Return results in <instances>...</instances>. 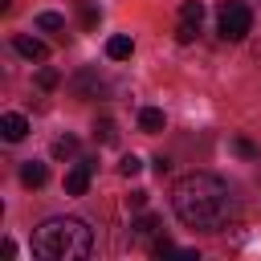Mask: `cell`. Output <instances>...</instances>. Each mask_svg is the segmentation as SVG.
<instances>
[{
  "label": "cell",
  "instance_id": "cell-21",
  "mask_svg": "<svg viewBox=\"0 0 261 261\" xmlns=\"http://www.w3.org/2000/svg\"><path fill=\"white\" fill-rule=\"evenodd\" d=\"M196 33H200V29H196V24H184V20H179V29H175V37H179L184 45H188V41H192Z\"/></svg>",
  "mask_w": 261,
  "mask_h": 261
},
{
  "label": "cell",
  "instance_id": "cell-18",
  "mask_svg": "<svg viewBox=\"0 0 261 261\" xmlns=\"http://www.w3.org/2000/svg\"><path fill=\"white\" fill-rule=\"evenodd\" d=\"M57 82H61V77H57V69H49V65H41V69H37V86H41V90H57Z\"/></svg>",
  "mask_w": 261,
  "mask_h": 261
},
{
  "label": "cell",
  "instance_id": "cell-1",
  "mask_svg": "<svg viewBox=\"0 0 261 261\" xmlns=\"http://www.w3.org/2000/svg\"><path fill=\"white\" fill-rule=\"evenodd\" d=\"M171 208L175 216L188 224V228H200V232H220L232 212H237V200H232V188L220 179V175H208V171H192L175 184L171 192Z\"/></svg>",
  "mask_w": 261,
  "mask_h": 261
},
{
  "label": "cell",
  "instance_id": "cell-22",
  "mask_svg": "<svg viewBox=\"0 0 261 261\" xmlns=\"http://www.w3.org/2000/svg\"><path fill=\"white\" fill-rule=\"evenodd\" d=\"M151 167H155V175H167V171H171V159H167V155H155Z\"/></svg>",
  "mask_w": 261,
  "mask_h": 261
},
{
  "label": "cell",
  "instance_id": "cell-7",
  "mask_svg": "<svg viewBox=\"0 0 261 261\" xmlns=\"http://www.w3.org/2000/svg\"><path fill=\"white\" fill-rule=\"evenodd\" d=\"M45 179H49V167L45 163H37V159L20 163V184L24 188H45Z\"/></svg>",
  "mask_w": 261,
  "mask_h": 261
},
{
  "label": "cell",
  "instance_id": "cell-5",
  "mask_svg": "<svg viewBox=\"0 0 261 261\" xmlns=\"http://www.w3.org/2000/svg\"><path fill=\"white\" fill-rule=\"evenodd\" d=\"M0 135H4L8 143H20V139L29 135V118H24V114H16V110H8V114L0 118Z\"/></svg>",
  "mask_w": 261,
  "mask_h": 261
},
{
  "label": "cell",
  "instance_id": "cell-13",
  "mask_svg": "<svg viewBox=\"0 0 261 261\" xmlns=\"http://www.w3.org/2000/svg\"><path fill=\"white\" fill-rule=\"evenodd\" d=\"M37 29H45V33H61V29H65V16H61V12H37Z\"/></svg>",
  "mask_w": 261,
  "mask_h": 261
},
{
  "label": "cell",
  "instance_id": "cell-3",
  "mask_svg": "<svg viewBox=\"0 0 261 261\" xmlns=\"http://www.w3.org/2000/svg\"><path fill=\"white\" fill-rule=\"evenodd\" d=\"M216 24H220V37H224V41H245V37L253 33V12H249V4H241V0H224V4L216 8Z\"/></svg>",
  "mask_w": 261,
  "mask_h": 261
},
{
  "label": "cell",
  "instance_id": "cell-9",
  "mask_svg": "<svg viewBox=\"0 0 261 261\" xmlns=\"http://www.w3.org/2000/svg\"><path fill=\"white\" fill-rule=\"evenodd\" d=\"M155 232H159V216H151V212H139V216L130 220V237L147 241V237H155Z\"/></svg>",
  "mask_w": 261,
  "mask_h": 261
},
{
  "label": "cell",
  "instance_id": "cell-4",
  "mask_svg": "<svg viewBox=\"0 0 261 261\" xmlns=\"http://www.w3.org/2000/svg\"><path fill=\"white\" fill-rule=\"evenodd\" d=\"M90 175H94V159H82V163H73V167L65 171V192H69V196H86V188H90Z\"/></svg>",
  "mask_w": 261,
  "mask_h": 261
},
{
  "label": "cell",
  "instance_id": "cell-23",
  "mask_svg": "<svg viewBox=\"0 0 261 261\" xmlns=\"http://www.w3.org/2000/svg\"><path fill=\"white\" fill-rule=\"evenodd\" d=\"M8 4H12V0H0V8H4V12H8Z\"/></svg>",
  "mask_w": 261,
  "mask_h": 261
},
{
  "label": "cell",
  "instance_id": "cell-16",
  "mask_svg": "<svg viewBox=\"0 0 261 261\" xmlns=\"http://www.w3.org/2000/svg\"><path fill=\"white\" fill-rule=\"evenodd\" d=\"M232 151H237L241 159H261V147L249 143V139H232Z\"/></svg>",
  "mask_w": 261,
  "mask_h": 261
},
{
  "label": "cell",
  "instance_id": "cell-11",
  "mask_svg": "<svg viewBox=\"0 0 261 261\" xmlns=\"http://www.w3.org/2000/svg\"><path fill=\"white\" fill-rule=\"evenodd\" d=\"M73 90H77L82 98H98V90H102V82H98V77H94V73L86 69V73H77V77H73Z\"/></svg>",
  "mask_w": 261,
  "mask_h": 261
},
{
  "label": "cell",
  "instance_id": "cell-2",
  "mask_svg": "<svg viewBox=\"0 0 261 261\" xmlns=\"http://www.w3.org/2000/svg\"><path fill=\"white\" fill-rule=\"evenodd\" d=\"M90 249H94V232L77 216H49L33 232V257H45V261H77V257H90Z\"/></svg>",
  "mask_w": 261,
  "mask_h": 261
},
{
  "label": "cell",
  "instance_id": "cell-6",
  "mask_svg": "<svg viewBox=\"0 0 261 261\" xmlns=\"http://www.w3.org/2000/svg\"><path fill=\"white\" fill-rule=\"evenodd\" d=\"M12 49H16L20 57H29V61H45V57H49L45 41H37V37H12Z\"/></svg>",
  "mask_w": 261,
  "mask_h": 261
},
{
  "label": "cell",
  "instance_id": "cell-12",
  "mask_svg": "<svg viewBox=\"0 0 261 261\" xmlns=\"http://www.w3.org/2000/svg\"><path fill=\"white\" fill-rule=\"evenodd\" d=\"M179 20L200 29V20H204V4H200V0H184V8H179Z\"/></svg>",
  "mask_w": 261,
  "mask_h": 261
},
{
  "label": "cell",
  "instance_id": "cell-8",
  "mask_svg": "<svg viewBox=\"0 0 261 261\" xmlns=\"http://www.w3.org/2000/svg\"><path fill=\"white\" fill-rule=\"evenodd\" d=\"M130 53H135V41H130L126 33H118V37L106 41V57H110V61H126Z\"/></svg>",
  "mask_w": 261,
  "mask_h": 261
},
{
  "label": "cell",
  "instance_id": "cell-10",
  "mask_svg": "<svg viewBox=\"0 0 261 261\" xmlns=\"http://www.w3.org/2000/svg\"><path fill=\"white\" fill-rule=\"evenodd\" d=\"M163 122H167V118H163L159 106H143V110H139V130L155 135V130H163Z\"/></svg>",
  "mask_w": 261,
  "mask_h": 261
},
{
  "label": "cell",
  "instance_id": "cell-19",
  "mask_svg": "<svg viewBox=\"0 0 261 261\" xmlns=\"http://www.w3.org/2000/svg\"><path fill=\"white\" fill-rule=\"evenodd\" d=\"M98 20H102V12H98L94 4H82V24H86V29H98Z\"/></svg>",
  "mask_w": 261,
  "mask_h": 261
},
{
  "label": "cell",
  "instance_id": "cell-14",
  "mask_svg": "<svg viewBox=\"0 0 261 261\" xmlns=\"http://www.w3.org/2000/svg\"><path fill=\"white\" fill-rule=\"evenodd\" d=\"M94 139H98V143H106V147H110V143H118L114 122H110V118H98V122H94Z\"/></svg>",
  "mask_w": 261,
  "mask_h": 261
},
{
  "label": "cell",
  "instance_id": "cell-20",
  "mask_svg": "<svg viewBox=\"0 0 261 261\" xmlns=\"http://www.w3.org/2000/svg\"><path fill=\"white\" fill-rule=\"evenodd\" d=\"M143 204H147V192H143V188H135V192L126 196V208H135V212H139Z\"/></svg>",
  "mask_w": 261,
  "mask_h": 261
},
{
  "label": "cell",
  "instance_id": "cell-17",
  "mask_svg": "<svg viewBox=\"0 0 261 261\" xmlns=\"http://www.w3.org/2000/svg\"><path fill=\"white\" fill-rule=\"evenodd\" d=\"M139 171H143V159H139V155H122V159H118V175L130 179V175H139Z\"/></svg>",
  "mask_w": 261,
  "mask_h": 261
},
{
  "label": "cell",
  "instance_id": "cell-15",
  "mask_svg": "<svg viewBox=\"0 0 261 261\" xmlns=\"http://www.w3.org/2000/svg\"><path fill=\"white\" fill-rule=\"evenodd\" d=\"M53 155H57V159H69V155H77V139H73V135H61V139L53 143Z\"/></svg>",
  "mask_w": 261,
  "mask_h": 261
}]
</instances>
